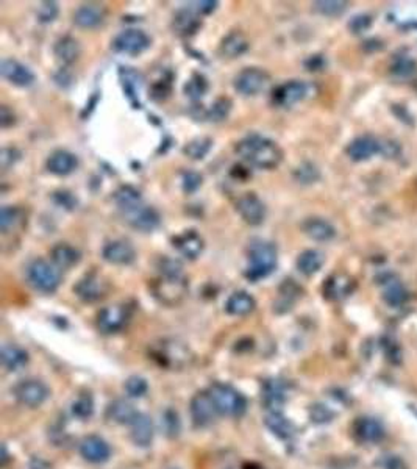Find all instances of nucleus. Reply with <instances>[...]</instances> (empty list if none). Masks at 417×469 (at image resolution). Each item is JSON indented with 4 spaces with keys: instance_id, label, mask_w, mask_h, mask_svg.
Segmentation results:
<instances>
[{
    "instance_id": "nucleus-25",
    "label": "nucleus",
    "mask_w": 417,
    "mask_h": 469,
    "mask_svg": "<svg viewBox=\"0 0 417 469\" xmlns=\"http://www.w3.org/2000/svg\"><path fill=\"white\" fill-rule=\"evenodd\" d=\"M201 27V20L199 15L191 6H186L183 10H178L172 19V29L182 37H190L194 34Z\"/></svg>"
},
{
    "instance_id": "nucleus-33",
    "label": "nucleus",
    "mask_w": 417,
    "mask_h": 469,
    "mask_svg": "<svg viewBox=\"0 0 417 469\" xmlns=\"http://www.w3.org/2000/svg\"><path fill=\"white\" fill-rule=\"evenodd\" d=\"M324 263H325V255L317 249L303 251L298 255L296 261L298 271L303 275H307V277H311V275H315L321 271Z\"/></svg>"
},
{
    "instance_id": "nucleus-1",
    "label": "nucleus",
    "mask_w": 417,
    "mask_h": 469,
    "mask_svg": "<svg viewBox=\"0 0 417 469\" xmlns=\"http://www.w3.org/2000/svg\"><path fill=\"white\" fill-rule=\"evenodd\" d=\"M234 150L250 166L258 169H275L283 161L282 147L275 141L258 133L242 138L241 141L236 143Z\"/></svg>"
},
{
    "instance_id": "nucleus-60",
    "label": "nucleus",
    "mask_w": 417,
    "mask_h": 469,
    "mask_svg": "<svg viewBox=\"0 0 417 469\" xmlns=\"http://www.w3.org/2000/svg\"><path fill=\"white\" fill-rule=\"evenodd\" d=\"M305 66H307L308 71H321L325 66V60L321 55H311V57L305 61Z\"/></svg>"
},
{
    "instance_id": "nucleus-61",
    "label": "nucleus",
    "mask_w": 417,
    "mask_h": 469,
    "mask_svg": "<svg viewBox=\"0 0 417 469\" xmlns=\"http://www.w3.org/2000/svg\"><path fill=\"white\" fill-rule=\"evenodd\" d=\"M386 469H406V465L399 457H389L386 460Z\"/></svg>"
},
{
    "instance_id": "nucleus-43",
    "label": "nucleus",
    "mask_w": 417,
    "mask_h": 469,
    "mask_svg": "<svg viewBox=\"0 0 417 469\" xmlns=\"http://www.w3.org/2000/svg\"><path fill=\"white\" fill-rule=\"evenodd\" d=\"M157 269L161 277H185L183 265L176 258L161 257L157 261Z\"/></svg>"
},
{
    "instance_id": "nucleus-57",
    "label": "nucleus",
    "mask_w": 417,
    "mask_h": 469,
    "mask_svg": "<svg viewBox=\"0 0 417 469\" xmlns=\"http://www.w3.org/2000/svg\"><path fill=\"white\" fill-rule=\"evenodd\" d=\"M190 5L197 15H211V13L218 8L219 4L213 2V0H205V2H192Z\"/></svg>"
},
{
    "instance_id": "nucleus-12",
    "label": "nucleus",
    "mask_w": 417,
    "mask_h": 469,
    "mask_svg": "<svg viewBox=\"0 0 417 469\" xmlns=\"http://www.w3.org/2000/svg\"><path fill=\"white\" fill-rule=\"evenodd\" d=\"M308 94V85L300 80H291L277 86L272 91V102L277 107H293L297 102L303 100Z\"/></svg>"
},
{
    "instance_id": "nucleus-23",
    "label": "nucleus",
    "mask_w": 417,
    "mask_h": 469,
    "mask_svg": "<svg viewBox=\"0 0 417 469\" xmlns=\"http://www.w3.org/2000/svg\"><path fill=\"white\" fill-rule=\"evenodd\" d=\"M302 230L308 238L319 243H326L336 237V229L324 218H307L302 224Z\"/></svg>"
},
{
    "instance_id": "nucleus-9",
    "label": "nucleus",
    "mask_w": 417,
    "mask_h": 469,
    "mask_svg": "<svg viewBox=\"0 0 417 469\" xmlns=\"http://www.w3.org/2000/svg\"><path fill=\"white\" fill-rule=\"evenodd\" d=\"M128 319L130 308L127 305H110L97 316V327L103 333H116L127 326Z\"/></svg>"
},
{
    "instance_id": "nucleus-17",
    "label": "nucleus",
    "mask_w": 417,
    "mask_h": 469,
    "mask_svg": "<svg viewBox=\"0 0 417 469\" xmlns=\"http://www.w3.org/2000/svg\"><path fill=\"white\" fill-rule=\"evenodd\" d=\"M190 407L191 418L197 427H206L213 424L214 419H216V415H219L210 395H208V391L199 392V395L194 396Z\"/></svg>"
},
{
    "instance_id": "nucleus-28",
    "label": "nucleus",
    "mask_w": 417,
    "mask_h": 469,
    "mask_svg": "<svg viewBox=\"0 0 417 469\" xmlns=\"http://www.w3.org/2000/svg\"><path fill=\"white\" fill-rule=\"evenodd\" d=\"M353 432L364 443H377L385 437L383 425L373 418H359L353 425Z\"/></svg>"
},
{
    "instance_id": "nucleus-7",
    "label": "nucleus",
    "mask_w": 417,
    "mask_h": 469,
    "mask_svg": "<svg viewBox=\"0 0 417 469\" xmlns=\"http://www.w3.org/2000/svg\"><path fill=\"white\" fill-rule=\"evenodd\" d=\"M152 44L149 34L139 29H127L121 32L111 43V49L116 53L139 55L147 51Z\"/></svg>"
},
{
    "instance_id": "nucleus-20",
    "label": "nucleus",
    "mask_w": 417,
    "mask_h": 469,
    "mask_svg": "<svg viewBox=\"0 0 417 469\" xmlns=\"http://www.w3.org/2000/svg\"><path fill=\"white\" fill-rule=\"evenodd\" d=\"M80 454L83 458L91 461V463H103L111 455V449L108 443L103 438L97 435H89L81 440Z\"/></svg>"
},
{
    "instance_id": "nucleus-38",
    "label": "nucleus",
    "mask_w": 417,
    "mask_h": 469,
    "mask_svg": "<svg viewBox=\"0 0 417 469\" xmlns=\"http://www.w3.org/2000/svg\"><path fill=\"white\" fill-rule=\"evenodd\" d=\"M266 425L267 429L277 435L278 438L282 440H288L293 437L294 429H293V424L289 423V421L284 418L280 411H269L266 415Z\"/></svg>"
},
{
    "instance_id": "nucleus-49",
    "label": "nucleus",
    "mask_w": 417,
    "mask_h": 469,
    "mask_svg": "<svg viewBox=\"0 0 417 469\" xmlns=\"http://www.w3.org/2000/svg\"><path fill=\"white\" fill-rule=\"evenodd\" d=\"M201 183H204V177H201L196 171H186L182 176V188L186 194H192L196 192Z\"/></svg>"
},
{
    "instance_id": "nucleus-45",
    "label": "nucleus",
    "mask_w": 417,
    "mask_h": 469,
    "mask_svg": "<svg viewBox=\"0 0 417 469\" xmlns=\"http://www.w3.org/2000/svg\"><path fill=\"white\" fill-rule=\"evenodd\" d=\"M294 178L296 182L302 183V185H311V183H316L319 178H321V172H319L316 164L312 163H302L300 166H297L294 169Z\"/></svg>"
},
{
    "instance_id": "nucleus-30",
    "label": "nucleus",
    "mask_w": 417,
    "mask_h": 469,
    "mask_svg": "<svg viewBox=\"0 0 417 469\" xmlns=\"http://www.w3.org/2000/svg\"><path fill=\"white\" fill-rule=\"evenodd\" d=\"M51 257L53 265L60 269H71L75 265L80 263L81 253L79 249H75L74 246L60 243L51 251Z\"/></svg>"
},
{
    "instance_id": "nucleus-5",
    "label": "nucleus",
    "mask_w": 417,
    "mask_h": 469,
    "mask_svg": "<svg viewBox=\"0 0 417 469\" xmlns=\"http://www.w3.org/2000/svg\"><path fill=\"white\" fill-rule=\"evenodd\" d=\"M233 86L242 95H258L270 86V75L260 67H246L236 75Z\"/></svg>"
},
{
    "instance_id": "nucleus-54",
    "label": "nucleus",
    "mask_w": 417,
    "mask_h": 469,
    "mask_svg": "<svg viewBox=\"0 0 417 469\" xmlns=\"http://www.w3.org/2000/svg\"><path fill=\"white\" fill-rule=\"evenodd\" d=\"M163 424H164V430L168 432V435H177L178 429H180V421H178V415L176 411L168 410L163 415Z\"/></svg>"
},
{
    "instance_id": "nucleus-8",
    "label": "nucleus",
    "mask_w": 417,
    "mask_h": 469,
    "mask_svg": "<svg viewBox=\"0 0 417 469\" xmlns=\"http://www.w3.org/2000/svg\"><path fill=\"white\" fill-rule=\"evenodd\" d=\"M236 211L239 213L246 224L249 225H261L266 219V205L255 192H246L236 202Z\"/></svg>"
},
{
    "instance_id": "nucleus-35",
    "label": "nucleus",
    "mask_w": 417,
    "mask_h": 469,
    "mask_svg": "<svg viewBox=\"0 0 417 469\" xmlns=\"http://www.w3.org/2000/svg\"><path fill=\"white\" fill-rule=\"evenodd\" d=\"M286 395H284V385L280 381H267L263 386V402L270 411H278Z\"/></svg>"
},
{
    "instance_id": "nucleus-22",
    "label": "nucleus",
    "mask_w": 417,
    "mask_h": 469,
    "mask_svg": "<svg viewBox=\"0 0 417 469\" xmlns=\"http://www.w3.org/2000/svg\"><path fill=\"white\" fill-rule=\"evenodd\" d=\"M355 288V280L345 274H335L326 279L324 285V296L329 300H343Z\"/></svg>"
},
{
    "instance_id": "nucleus-14",
    "label": "nucleus",
    "mask_w": 417,
    "mask_h": 469,
    "mask_svg": "<svg viewBox=\"0 0 417 469\" xmlns=\"http://www.w3.org/2000/svg\"><path fill=\"white\" fill-rule=\"evenodd\" d=\"M0 74H2V77L8 80L11 85L20 88H29L34 84V80H37L32 69L13 58L2 60V63H0Z\"/></svg>"
},
{
    "instance_id": "nucleus-31",
    "label": "nucleus",
    "mask_w": 417,
    "mask_h": 469,
    "mask_svg": "<svg viewBox=\"0 0 417 469\" xmlns=\"http://www.w3.org/2000/svg\"><path fill=\"white\" fill-rule=\"evenodd\" d=\"M113 199L114 204L117 205V209H119L124 215H127V213L133 211L138 206L143 205L141 192L130 185H122L121 188L114 192Z\"/></svg>"
},
{
    "instance_id": "nucleus-55",
    "label": "nucleus",
    "mask_w": 417,
    "mask_h": 469,
    "mask_svg": "<svg viewBox=\"0 0 417 469\" xmlns=\"http://www.w3.org/2000/svg\"><path fill=\"white\" fill-rule=\"evenodd\" d=\"M371 18L369 16H366V15H359V16H355L353 18L350 22H349V27H350V30L353 33H361V32H364L366 29H369V25H371Z\"/></svg>"
},
{
    "instance_id": "nucleus-58",
    "label": "nucleus",
    "mask_w": 417,
    "mask_h": 469,
    "mask_svg": "<svg viewBox=\"0 0 417 469\" xmlns=\"http://www.w3.org/2000/svg\"><path fill=\"white\" fill-rule=\"evenodd\" d=\"M16 124V116L13 113V110L6 105L0 107V127L8 128Z\"/></svg>"
},
{
    "instance_id": "nucleus-46",
    "label": "nucleus",
    "mask_w": 417,
    "mask_h": 469,
    "mask_svg": "<svg viewBox=\"0 0 417 469\" xmlns=\"http://www.w3.org/2000/svg\"><path fill=\"white\" fill-rule=\"evenodd\" d=\"M347 2H338V0H325V2H315V10L324 16L336 18L340 16L347 10Z\"/></svg>"
},
{
    "instance_id": "nucleus-44",
    "label": "nucleus",
    "mask_w": 417,
    "mask_h": 469,
    "mask_svg": "<svg viewBox=\"0 0 417 469\" xmlns=\"http://www.w3.org/2000/svg\"><path fill=\"white\" fill-rule=\"evenodd\" d=\"M20 216H22V213H20L18 206H2V210H0V229H2V233H10V230L15 229L20 223Z\"/></svg>"
},
{
    "instance_id": "nucleus-36",
    "label": "nucleus",
    "mask_w": 417,
    "mask_h": 469,
    "mask_svg": "<svg viewBox=\"0 0 417 469\" xmlns=\"http://www.w3.org/2000/svg\"><path fill=\"white\" fill-rule=\"evenodd\" d=\"M108 418L117 424H131L133 419L138 416V411L133 409V405L117 399V401L111 402L107 410Z\"/></svg>"
},
{
    "instance_id": "nucleus-29",
    "label": "nucleus",
    "mask_w": 417,
    "mask_h": 469,
    "mask_svg": "<svg viewBox=\"0 0 417 469\" xmlns=\"http://www.w3.org/2000/svg\"><path fill=\"white\" fill-rule=\"evenodd\" d=\"M249 41L241 32H232L222 39L219 52L222 57L227 58H238L241 55H244L249 51Z\"/></svg>"
},
{
    "instance_id": "nucleus-32",
    "label": "nucleus",
    "mask_w": 417,
    "mask_h": 469,
    "mask_svg": "<svg viewBox=\"0 0 417 469\" xmlns=\"http://www.w3.org/2000/svg\"><path fill=\"white\" fill-rule=\"evenodd\" d=\"M256 307L253 296L247 291H236L225 302V312L232 316H246L252 313Z\"/></svg>"
},
{
    "instance_id": "nucleus-16",
    "label": "nucleus",
    "mask_w": 417,
    "mask_h": 469,
    "mask_svg": "<svg viewBox=\"0 0 417 469\" xmlns=\"http://www.w3.org/2000/svg\"><path fill=\"white\" fill-rule=\"evenodd\" d=\"M124 218L128 223V225L133 227L135 230L145 233L157 230L159 224H161V216H159V213L154 209V206H147L144 204L141 206H138L136 210L124 215Z\"/></svg>"
},
{
    "instance_id": "nucleus-3",
    "label": "nucleus",
    "mask_w": 417,
    "mask_h": 469,
    "mask_svg": "<svg viewBox=\"0 0 417 469\" xmlns=\"http://www.w3.org/2000/svg\"><path fill=\"white\" fill-rule=\"evenodd\" d=\"M211 401L219 415L238 418L246 413L247 401L238 390L225 383H214L208 390Z\"/></svg>"
},
{
    "instance_id": "nucleus-52",
    "label": "nucleus",
    "mask_w": 417,
    "mask_h": 469,
    "mask_svg": "<svg viewBox=\"0 0 417 469\" xmlns=\"http://www.w3.org/2000/svg\"><path fill=\"white\" fill-rule=\"evenodd\" d=\"M171 91H172V84H171V80H158L157 84L152 85V89H150V98L157 100V102H161V100H166L171 95Z\"/></svg>"
},
{
    "instance_id": "nucleus-59",
    "label": "nucleus",
    "mask_w": 417,
    "mask_h": 469,
    "mask_svg": "<svg viewBox=\"0 0 417 469\" xmlns=\"http://www.w3.org/2000/svg\"><path fill=\"white\" fill-rule=\"evenodd\" d=\"M55 81H57V85H60L61 88H67L69 85L72 84V75L67 72L66 67H61L60 71L55 74Z\"/></svg>"
},
{
    "instance_id": "nucleus-6",
    "label": "nucleus",
    "mask_w": 417,
    "mask_h": 469,
    "mask_svg": "<svg viewBox=\"0 0 417 469\" xmlns=\"http://www.w3.org/2000/svg\"><path fill=\"white\" fill-rule=\"evenodd\" d=\"M155 298L164 305H177L187 293V282L185 277H161L154 280L152 285Z\"/></svg>"
},
{
    "instance_id": "nucleus-53",
    "label": "nucleus",
    "mask_w": 417,
    "mask_h": 469,
    "mask_svg": "<svg viewBox=\"0 0 417 469\" xmlns=\"http://www.w3.org/2000/svg\"><path fill=\"white\" fill-rule=\"evenodd\" d=\"M416 69V63L409 58V57H400L395 60V63L392 66V72L397 74L399 77H408L411 75Z\"/></svg>"
},
{
    "instance_id": "nucleus-15",
    "label": "nucleus",
    "mask_w": 417,
    "mask_h": 469,
    "mask_svg": "<svg viewBox=\"0 0 417 469\" xmlns=\"http://www.w3.org/2000/svg\"><path fill=\"white\" fill-rule=\"evenodd\" d=\"M172 246L187 260H197L205 249V241L197 230H185L172 238Z\"/></svg>"
},
{
    "instance_id": "nucleus-21",
    "label": "nucleus",
    "mask_w": 417,
    "mask_h": 469,
    "mask_svg": "<svg viewBox=\"0 0 417 469\" xmlns=\"http://www.w3.org/2000/svg\"><path fill=\"white\" fill-rule=\"evenodd\" d=\"M46 166L51 174L65 177V176L72 174V172L77 169L79 160H77V157L72 154V152L60 149V150H55L53 154H51V157L47 158Z\"/></svg>"
},
{
    "instance_id": "nucleus-10",
    "label": "nucleus",
    "mask_w": 417,
    "mask_h": 469,
    "mask_svg": "<svg viewBox=\"0 0 417 469\" xmlns=\"http://www.w3.org/2000/svg\"><path fill=\"white\" fill-rule=\"evenodd\" d=\"M15 396L20 404L27 407H39L48 397V388L37 378H27L15 386Z\"/></svg>"
},
{
    "instance_id": "nucleus-19",
    "label": "nucleus",
    "mask_w": 417,
    "mask_h": 469,
    "mask_svg": "<svg viewBox=\"0 0 417 469\" xmlns=\"http://www.w3.org/2000/svg\"><path fill=\"white\" fill-rule=\"evenodd\" d=\"M119 80L124 88V93L125 95H127V99L130 100L131 105H133V108L141 107V102H139V93H141V88L144 84L143 75L139 74L135 67L121 66Z\"/></svg>"
},
{
    "instance_id": "nucleus-27",
    "label": "nucleus",
    "mask_w": 417,
    "mask_h": 469,
    "mask_svg": "<svg viewBox=\"0 0 417 469\" xmlns=\"http://www.w3.org/2000/svg\"><path fill=\"white\" fill-rule=\"evenodd\" d=\"M81 52L80 43L72 37H62L53 46V53L61 65L69 66L79 60Z\"/></svg>"
},
{
    "instance_id": "nucleus-62",
    "label": "nucleus",
    "mask_w": 417,
    "mask_h": 469,
    "mask_svg": "<svg viewBox=\"0 0 417 469\" xmlns=\"http://www.w3.org/2000/svg\"><path fill=\"white\" fill-rule=\"evenodd\" d=\"M230 469H263V468L256 466V465H242L239 468H230Z\"/></svg>"
},
{
    "instance_id": "nucleus-11",
    "label": "nucleus",
    "mask_w": 417,
    "mask_h": 469,
    "mask_svg": "<svg viewBox=\"0 0 417 469\" xmlns=\"http://www.w3.org/2000/svg\"><path fill=\"white\" fill-rule=\"evenodd\" d=\"M102 257L110 265L128 266L136 260V251L127 239H113L103 246Z\"/></svg>"
},
{
    "instance_id": "nucleus-50",
    "label": "nucleus",
    "mask_w": 417,
    "mask_h": 469,
    "mask_svg": "<svg viewBox=\"0 0 417 469\" xmlns=\"http://www.w3.org/2000/svg\"><path fill=\"white\" fill-rule=\"evenodd\" d=\"M58 13H60V8H58L57 2H43L39 5L37 16H38L39 22L51 24L58 18Z\"/></svg>"
},
{
    "instance_id": "nucleus-41",
    "label": "nucleus",
    "mask_w": 417,
    "mask_h": 469,
    "mask_svg": "<svg viewBox=\"0 0 417 469\" xmlns=\"http://www.w3.org/2000/svg\"><path fill=\"white\" fill-rule=\"evenodd\" d=\"M233 102L228 98H219L213 102V105L206 110V119L211 122H222L230 116Z\"/></svg>"
},
{
    "instance_id": "nucleus-56",
    "label": "nucleus",
    "mask_w": 417,
    "mask_h": 469,
    "mask_svg": "<svg viewBox=\"0 0 417 469\" xmlns=\"http://www.w3.org/2000/svg\"><path fill=\"white\" fill-rule=\"evenodd\" d=\"M20 158L19 150L13 149V147H6L2 150V157H0V161H2V168L6 169L15 164Z\"/></svg>"
},
{
    "instance_id": "nucleus-18",
    "label": "nucleus",
    "mask_w": 417,
    "mask_h": 469,
    "mask_svg": "<svg viewBox=\"0 0 417 469\" xmlns=\"http://www.w3.org/2000/svg\"><path fill=\"white\" fill-rule=\"evenodd\" d=\"M107 18V10L103 5L99 4H85L74 13V22L79 25L80 29H97Z\"/></svg>"
},
{
    "instance_id": "nucleus-47",
    "label": "nucleus",
    "mask_w": 417,
    "mask_h": 469,
    "mask_svg": "<svg viewBox=\"0 0 417 469\" xmlns=\"http://www.w3.org/2000/svg\"><path fill=\"white\" fill-rule=\"evenodd\" d=\"M93 411H94V402H93L91 396H88V395L79 396L72 404L74 416H77L79 419H83V421L88 419L93 415Z\"/></svg>"
},
{
    "instance_id": "nucleus-26",
    "label": "nucleus",
    "mask_w": 417,
    "mask_h": 469,
    "mask_svg": "<svg viewBox=\"0 0 417 469\" xmlns=\"http://www.w3.org/2000/svg\"><path fill=\"white\" fill-rule=\"evenodd\" d=\"M130 427L131 440L135 441V444L141 447H147L152 444V440H154V423H152V419L147 415L138 413V416L133 419Z\"/></svg>"
},
{
    "instance_id": "nucleus-13",
    "label": "nucleus",
    "mask_w": 417,
    "mask_h": 469,
    "mask_svg": "<svg viewBox=\"0 0 417 469\" xmlns=\"http://www.w3.org/2000/svg\"><path fill=\"white\" fill-rule=\"evenodd\" d=\"M108 291L107 282L99 274L91 272L81 277L77 285L74 286V293L79 296L83 302H97L105 298Z\"/></svg>"
},
{
    "instance_id": "nucleus-42",
    "label": "nucleus",
    "mask_w": 417,
    "mask_h": 469,
    "mask_svg": "<svg viewBox=\"0 0 417 469\" xmlns=\"http://www.w3.org/2000/svg\"><path fill=\"white\" fill-rule=\"evenodd\" d=\"M383 299L386 300L388 305L391 307H400L403 303L406 302L408 299V294L405 291V288H403L399 282H389L386 285L385 291H383Z\"/></svg>"
},
{
    "instance_id": "nucleus-39",
    "label": "nucleus",
    "mask_w": 417,
    "mask_h": 469,
    "mask_svg": "<svg viewBox=\"0 0 417 469\" xmlns=\"http://www.w3.org/2000/svg\"><path fill=\"white\" fill-rule=\"evenodd\" d=\"M208 88H210V85H208V80L205 75L200 72H194L191 75V79L186 81L183 89L187 98H190L192 102H197L208 93Z\"/></svg>"
},
{
    "instance_id": "nucleus-37",
    "label": "nucleus",
    "mask_w": 417,
    "mask_h": 469,
    "mask_svg": "<svg viewBox=\"0 0 417 469\" xmlns=\"http://www.w3.org/2000/svg\"><path fill=\"white\" fill-rule=\"evenodd\" d=\"M29 362V354L16 344H5L2 348V364L8 371H18Z\"/></svg>"
},
{
    "instance_id": "nucleus-4",
    "label": "nucleus",
    "mask_w": 417,
    "mask_h": 469,
    "mask_svg": "<svg viewBox=\"0 0 417 469\" xmlns=\"http://www.w3.org/2000/svg\"><path fill=\"white\" fill-rule=\"evenodd\" d=\"M25 272L29 285L39 293L52 294L57 291L61 284L60 269L43 258L33 260L32 263L27 266Z\"/></svg>"
},
{
    "instance_id": "nucleus-48",
    "label": "nucleus",
    "mask_w": 417,
    "mask_h": 469,
    "mask_svg": "<svg viewBox=\"0 0 417 469\" xmlns=\"http://www.w3.org/2000/svg\"><path fill=\"white\" fill-rule=\"evenodd\" d=\"M147 382H145V378L143 377H138L133 376L130 377L127 382H125V391H127V395L130 397H143L145 392H147Z\"/></svg>"
},
{
    "instance_id": "nucleus-2",
    "label": "nucleus",
    "mask_w": 417,
    "mask_h": 469,
    "mask_svg": "<svg viewBox=\"0 0 417 469\" xmlns=\"http://www.w3.org/2000/svg\"><path fill=\"white\" fill-rule=\"evenodd\" d=\"M249 265L244 271L246 279L253 282H260L269 277L277 267V246L267 239L255 238L249 243L247 247Z\"/></svg>"
},
{
    "instance_id": "nucleus-24",
    "label": "nucleus",
    "mask_w": 417,
    "mask_h": 469,
    "mask_svg": "<svg viewBox=\"0 0 417 469\" xmlns=\"http://www.w3.org/2000/svg\"><path fill=\"white\" fill-rule=\"evenodd\" d=\"M378 152H381V144L372 136H359L347 147V155L353 161H366L375 154H378Z\"/></svg>"
},
{
    "instance_id": "nucleus-34",
    "label": "nucleus",
    "mask_w": 417,
    "mask_h": 469,
    "mask_svg": "<svg viewBox=\"0 0 417 469\" xmlns=\"http://www.w3.org/2000/svg\"><path fill=\"white\" fill-rule=\"evenodd\" d=\"M157 355L161 357V363L172 364V366H183V364L190 360V357H187V349L183 344H178L177 341L164 343L157 352Z\"/></svg>"
},
{
    "instance_id": "nucleus-51",
    "label": "nucleus",
    "mask_w": 417,
    "mask_h": 469,
    "mask_svg": "<svg viewBox=\"0 0 417 469\" xmlns=\"http://www.w3.org/2000/svg\"><path fill=\"white\" fill-rule=\"evenodd\" d=\"M53 202L57 204L58 206H61V209H65L67 211H72L77 209V205H79V201H77V197H75L71 191H66V190H61V191H57V192H53Z\"/></svg>"
},
{
    "instance_id": "nucleus-40",
    "label": "nucleus",
    "mask_w": 417,
    "mask_h": 469,
    "mask_svg": "<svg viewBox=\"0 0 417 469\" xmlns=\"http://www.w3.org/2000/svg\"><path fill=\"white\" fill-rule=\"evenodd\" d=\"M211 147H213L211 138L201 136V138H196V140L187 143L183 147V154L186 157H190L191 160H204V158L210 154Z\"/></svg>"
}]
</instances>
